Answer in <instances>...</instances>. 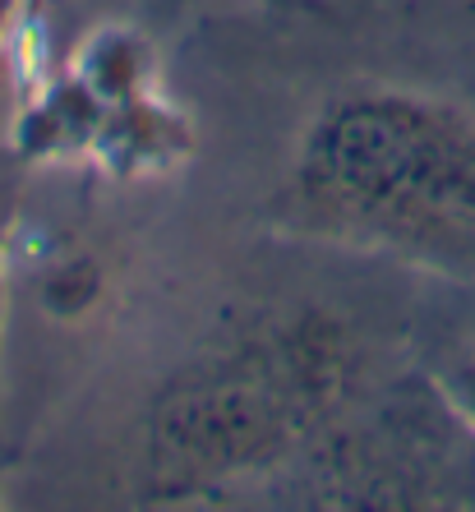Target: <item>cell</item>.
Listing matches in <instances>:
<instances>
[{"mask_svg":"<svg viewBox=\"0 0 475 512\" xmlns=\"http://www.w3.org/2000/svg\"><path fill=\"white\" fill-rule=\"evenodd\" d=\"M351 374V337L323 310L245 323L157 393L143 429V485L185 499L273 471L333 420Z\"/></svg>","mask_w":475,"mask_h":512,"instance_id":"cell-2","label":"cell"},{"mask_svg":"<svg viewBox=\"0 0 475 512\" xmlns=\"http://www.w3.org/2000/svg\"><path fill=\"white\" fill-rule=\"evenodd\" d=\"M19 5L24 0H0V42H10V24H14V14H19Z\"/></svg>","mask_w":475,"mask_h":512,"instance_id":"cell-7","label":"cell"},{"mask_svg":"<svg viewBox=\"0 0 475 512\" xmlns=\"http://www.w3.org/2000/svg\"><path fill=\"white\" fill-rule=\"evenodd\" d=\"M439 393H443V402H448L452 416L475 434V356H466L462 365H452V370L443 374Z\"/></svg>","mask_w":475,"mask_h":512,"instance_id":"cell-4","label":"cell"},{"mask_svg":"<svg viewBox=\"0 0 475 512\" xmlns=\"http://www.w3.org/2000/svg\"><path fill=\"white\" fill-rule=\"evenodd\" d=\"M14 88H19V65H14V51L0 42V120L14 107Z\"/></svg>","mask_w":475,"mask_h":512,"instance_id":"cell-5","label":"cell"},{"mask_svg":"<svg viewBox=\"0 0 475 512\" xmlns=\"http://www.w3.org/2000/svg\"><path fill=\"white\" fill-rule=\"evenodd\" d=\"M291 227L439 273H475V116L406 88L337 93L282 190Z\"/></svg>","mask_w":475,"mask_h":512,"instance_id":"cell-1","label":"cell"},{"mask_svg":"<svg viewBox=\"0 0 475 512\" xmlns=\"http://www.w3.org/2000/svg\"><path fill=\"white\" fill-rule=\"evenodd\" d=\"M0 319H5V259H0Z\"/></svg>","mask_w":475,"mask_h":512,"instance_id":"cell-8","label":"cell"},{"mask_svg":"<svg viewBox=\"0 0 475 512\" xmlns=\"http://www.w3.org/2000/svg\"><path fill=\"white\" fill-rule=\"evenodd\" d=\"M194 153V130L190 116L176 111L153 93H139L130 102H116L102 116V130L93 143V162L111 171V176H157V171L180 167Z\"/></svg>","mask_w":475,"mask_h":512,"instance_id":"cell-3","label":"cell"},{"mask_svg":"<svg viewBox=\"0 0 475 512\" xmlns=\"http://www.w3.org/2000/svg\"><path fill=\"white\" fill-rule=\"evenodd\" d=\"M263 5L277 14H328L333 10L328 0H263Z\"/></svg>","mask_w":475,"mask_h":512,"instance_id":"cell-6","label":"cell"}]
</instances>
